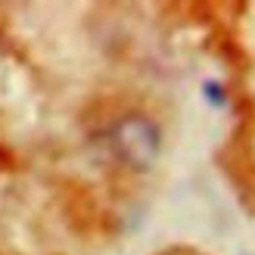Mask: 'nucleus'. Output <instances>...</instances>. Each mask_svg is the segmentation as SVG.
<instances>
[{"label":"nucleus","mask_w":255,"mask_h":255,"mask_svg":"<svg viewBox=\"0 0 255 255\" xmlns=\"http://www.w3.org/2000/svg\"><path fill=\"white\" fill-rule=\"evenodd\" d=\"M116 149L125 162H131L134 168H146V165L159 156V131L156 125L143 116H128L116 125Z\"/></svg>","instance_id":"obj_1"},{"label":"nucleus","mask_w":255,"mask_h":255,"mask_svg":"<svg viewBox=\"0 0 255 255\" xmlns=\"http://www.w3.org/2000/svg\"><path fill=\"white\" fill-rule=\"evenodd\" d=\"M206 97L212 100L215 106H221V103H224V91H221V87L215 84V81H209V84H206Z\"/></svg>","instance_id":"obj_2"}]
</instances>
